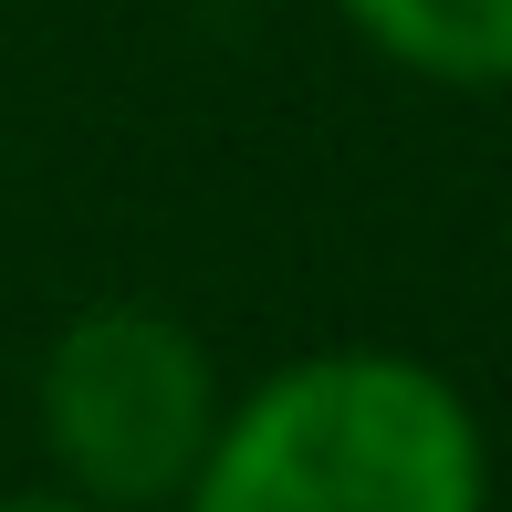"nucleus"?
Here are the masks:
<instances>
[{
	"label": "nucleus",
	"instance_id": "obj_1",
	"mask_svg": "<svg viewBox=\"0 0 512 512\" xmlns=\"http://www.w3.org/2000/svg\"><path fill=\"white\" fill-rule=\"evenodd\" d=\"M178 512H492V439L429 356L314 345L220 408Z\"/></svg>",
	"mask_w": 512,
	"mask_h": 512
},
{
	"label": "nucleus",
	"instance_id": "obj_2",
	"mask_svg": "<svg viewBox=\"0 0 512 512\" xmlns=\"http://www.w3.org/2000/svg\"><path fill=\"white\" fill-rule=\"evenodd\" d=\"M220 366L168 304H84L32 366L42 460L74 502L105 512H178L220 439Z\"/></svg>",
	"mask_w": 512,
	"mask_h": 512
},
{
	"label": "nucleus",
	"instance_id": "obj_3",
	"mask_svg": "<svg viewBox=\"0 0 512 512\" xmlns=\"http://www.w3.org/2000/svg\"><path fill=\"white\" fill-rule=\"evenodd\" d=\"M377 63L439 95H512V0H335Z\"/></svg>",
	"mask_w": 512,
	"mask_h": 512
},
{
	"label": "nucleus",
	"instance_id": "obj_4",
	"mask_svg": "<svg viewBox=\"0 0 512 512\" xmlns=\"http://www.w3.org/2000/svg\"><path fill=\"white\" fill-rule=\"evenodd\" d=\"M0 512H105V502H74L63 481H42V492H0Z\"/></svg>",
	"mask_w": 512,
	"mask_h": 512
}]
</instances>
